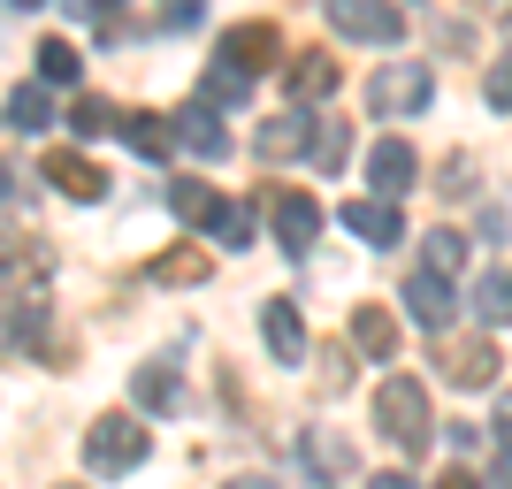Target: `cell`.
Listing matches in <instances>:
<instances>
[{"label":"cell","mask_w":512,"mask_h":489,"mask_svg":"<svg viewBox=\"0 0 512 489\" xmlns=\"http://www.w3.org/2000/svg\"><path fill=\"white\" fill-rule=\"evenodd\" d=\"M375 428H383L390 444H398V459H421V451L436 444V421H428V390L413 383V375H390V383L375 390Z\"/></svg>","instance_id":"1"},{"label":"cell","mask_w":512,"mask_h":489,"mask_svg":"<svg viewBox=\"0 0 512 489\" xmlns=\"http://www.w3.org/2000/svg\"><path fill=\"white\" fill-rule=\"evenodd\" d=\"M146 451H153V428H138L130 413H100L85 428V467L92 474H130Z\"/></svg>","instance_id":"2"},{"label":"cell","mask_w":512,"mask_h":489,"mask_svg":"<svg viewBox=\"0 0 512 489\" xmlns=\"http://www.w3.org/2000/svg\"><path fill=\"white\" fill-rule=\"evenodd\" d=\"M321 16L337 39H360V46H398V31H406L398 0H321Z\"/></svg>","instance_id":"3"},{"label":"cell","mask_w":512,"mask_h":489,"mask_svg":"<svg viewBox=\"0 0 512 489\" xmlns=\"http://www.w3.org/2000/svg\"><path fill=\"white\" fill-rule=\"evenodd\" d=\"M428 92H436V77H428L421 62H390V69H375V85H367V107H375V115H421Z\"/></svg>","instance_id":"4"},{"label":"cell","mask_w":512,"mask_h":489,"mask_svg":"<svg viewBox=\"0 0 512 489\" xmlns=\"http://www.w3.org/2000/svg\"><path fill=\"white\" fill-rule=\"evenodd\" d=\"M214 62H230V69H245V77H260V69L283 62V31H276V23H230V31H222V46H214Z\"/></svg>","instance_id":"5"},{"label":"cell","mask_w":512,"mask_h":489,"mask_svg":"<svg viewBox=\"0 0 512 489\" xmlns=\"http://www.w3.org/2000/svg\"><path fill=\"white\" fill-rule=\"evenodd\" d=\"M436 367H444V383L451 390H490L497 383V344L490 337H459V344H444V352H436Z\"/></svg>","instance_id":"6"},{"label":"cell","mask_w":512,"mask_h":489,"mask_svg":"<svg viewBox=\"0 0 512 489\" xmlns=\"http://www.w3.org/2000/svg\"><path fill=\"white\" fill-rule=\"evenodd\" d=\"M39 176H46V184H54L62 199H107V169H100V161H85V153H69V146L46 153Z\"/></svg>","instance_id":"7"},{"label":"cell","mask_w":512,"mask_h":489,"mask_svg":"<svg viewBox=\"0 0 512 489\" xmlns=\"http://www.w3.org/2000/svg\"><path fill=\"white\" fill-rule=\"evenodd\" d=\"M268 222H276V245L283 253H306L321 237V207L306 192H268Z\"/></svg>","instance_id":"8"},{"label":"cell","mask_w":512,"mask_h":489,"mask_svg":"<svg viewBox=\"0 0 512 489\" xmlns=\"http://www.w3.org/2000/svg\"><path fill=\"white\" fill-rule=\"evenodd\" d=\"M260 337H268V352H276V367H299L306 360V321L291 298H268L260 306Z\"/></svg>","instance_id":"9"},{"label":"cell","mask_w":512,"mask_h":489,"mask_svg":"<svg viewBox=\"0 0 512 489\" xmlns=\"http://www.w3.org/2000/svg\"><path fill=\"white\" fill-rule=\"evenodd\" d=\"M421 176V153L406 146V138H383V146L367 153V184H375V199H398Z\"/></svg>","instance_id":"10"},{"label":"cell","mask_w":512,"mask_h":489,"mask_svg":"<svg viewBox=\"0 0 512 489\" xmlns=\"http://www.w3.org/2000/svg\"><path fill=\"white\" fill-rule=\"evenodd\" d=\"M169 123H176V146H192L199 161H222V153H230V130L214 123V107H207V100H192V107H176Z\"/></svg>","instance_id":"11"},{"label":"cell","mask_w":512,"mask_h":489,"mask_svg":"<svg viewBox=\"0 0 512 489\" xmlns=\"http://www.w3.org/2000/svg\"><path fill=\"white\" fill-rule=\"evenodd\" d=\"M314 130L321 123H306V115H268L260 138H253V153L260 161H299V153H314Z\"/></svg>","instance_id":"12"},{"label":"cell","mask_w":512,"mask_h":489,"mask_svg":"<svg viewBox=\"0 0 512 489\" xmlns=\"http://www.w3.org/2000/svg\"><path fill=\"white\" fill-rule=\"evenodd\" d=\"M169 207H176V222H192V230H222L230 199L214 192V184H199V176H176V184H169Z\"/></svg>","instance_id":"13"},{"label":"cell","mask_w":512,"mask_h":489,"mask_svg":"<svg viewBox=\"0 0 512 489\" xmlns=\"http://www.w3.org/2000/svg\"><path fill=\"white\" fill-rule=\"evenodd\" d=\"M344 230L367 237V245H398V237H406V214H398V199H352V207H344Z\"/></svg>","instance_id":"14"},{"label":"cell","mask_w":512,"mask_h":489,"mask_svg":"<svg viewBox=\"0 0 512 489\" xmlns=\"http://www.w3.org/2000/svg\"><path fill=\"white\" fill-rule=\"evenodd\" d=\"M329 92H337V54H321V46L291 54V100H329Z\"/></svg>","instance_id":"15"},{"label":"cell","mask_w":512,"mask_h":489,"mask_svg":"<svg viewBox=\"0 0 512 489\" xmlns=\"http://www.w3.org/2000/svg\"><path fill=\"white\" fill-rule=\"evenodd\" d=\"M406 314L421 321V329H444V321H451V283H444V276H428V268H421V276L406 283Z\"/></svg>","instance_id":"16"},{"label":"cell","mask_w":512,"mask_h":489,"mask_svg":"<svg viewBox=\"0 0 512 489\" xmlns=\"http://www.w3.org/2000/svg\"><path fill=\"white\" fill-rule=\"evenodd\" d=\"M115 138H123L138 161H161V153L176 146V123H169V115H123V130H115Z\"/></svg>","instance_id":"17"},{"label":"cell","mask_w":512,"mask_h":489,"mask_svg":"<svg viewBox=\"0 0 512 489\" xmlns=\"http://www.w3.org/2000/svg\"><path fill=\"white\" fill-rule=\"evenodd\" d=\"M352 344H360L367 360H390V352H398V321H390L383 306H352Z\"/></svg>","instance_id":"18"},{"label":"cell","mask_w":512,"mask_h":489,"mask_svg":"<svg viewBox=\"0 0 512 489\" xmlns=\"http://www.w3.org/2000/svg\"><path fill=\"white\" fill-rule=\"evenodd\" d=\"M421 268L451 283L459 268H467V237H459V230H428V237H421Z\"/></svg>","instance_id":"19"},{"label":"cell","mask_w":512,"mask_h":489,"mask_svg":"<svg viewBox=\"0 0 512 489\" xmlns=\"http://www.w3.org/2000/svg\"><path fill=\"white\" fill-rule=\"evenodd\" d=\"M306 467L337 482V474H352L360 459H352V444H344V436H321V428H314V436H306Z\"/></svg>","instance_id":"20"},{"label":"cell","mask_w":512,"mask_h":489,"mask_svg":"<svg viewBox=\"0 0 512 489\" xmlns=\"http://www.w3.org/2000/svg\"><path fill=\"white\" fill-rule=\"evenodd\" d=\"M245 92H253V77H245V69H230V62H214L207 77H199V100H207V107H237Z\"/></svg>","instance_id":"21"},{"label":"cell","mask_w":512,"mask_h":489,"mask_svg":"<svg viewBox=\"0 0 512 489\" xmlns=\"http://www.w3.org/2000/svg\"><path fill=\"white\" fill-rule=\"evenodd\" d=\"M69 130H77V138H107V130H123V115H115V100L85 92V100L69 107Z\"/></svg>","instance_id":"22"},{"label":"cell","mask_w":512,"mask_h":489,"mask_svg":"<svg viewBox=\"0 0 512 489\" xmlns=\"http://www.w3.org/2000/svg\"><path fill=\"white\" fill-rule=\"evenodd\" d=\"M46 123H54V107H46L39 85H16V92H8V130H23V138H31V130H46Z\"/></svg>","instance_id":"23"},{"label":"cell","mask_w":512,"mask_h":489,"mask_svg":"<svg viewBox=\"0 0 512 489\" xmlns=\"http://www.w3.org/2000/svg\"><path fill=\"white\" fill-rule=\"evenodd\" d=\"M474 314L482 321H512V268H490L474 283Z\"/></svg>","instance_id":"24"},{"label":"cell","mask_w":512,"mask_h":489,"mask_svg":"<svg viewBox=\"0 0 512 489\" xmlns=\"http://www.w3.org/2000/svg\"><path fill=\"white\" fill-rule=\"evenodd\" d=\"M207 268H214V260L199 253V245H176V253H161V260H153V283H199Z\"/></svg>","instance_id":"25"},{"label":"cell","mask_w":512,"mask_h":489,"mask_svg":"<svg viewBox=\"0 0 512 489\" xmlns=\"http://www.w3.org/2000/svg\"><path fill=\"white\" fill-rule=\"evenodd\" d=\"M8 344H16V352H39V344H46V306H39V298H16V314H8Z\"/></svg>","instance_id":"26"},{"label":"cell","mask_w":512,"mask_h":489,"mask_svg":"<svg viewBox=\"0 0 512 489\" xmlns=\"http://www.w3.org/2000/svg\"><path fill=\"white\" fill-rule=\"evenodd\" d=\"M130 398L153 405V413H169V405H176V375H169V367H138V375H130Z\"/></svg>","instance_id":"27"},{"label":"cell","mask_w":512,"mask_h":489,"mask_svg":"<svg viewBox=\"0 0 512 489\" xmlns=\"http://www.w3.org/2000/svg\"><path fill=\"white\" fill-rule=\"evenodd\" d=\"M77 69H85V62H77V46H69V39H39V77H46V85H77Z\"/></svg>","instance_id":"28"},{"label":"cell","mask_w":512,"mask_h":489,"mask_svg":"<svg viewBox=\"0 0 512 489\" xmlns=\"http://www.w3.org/2000/svg\"><path fill=\"white\" fill-rule=\"evenodd\" d=\"M314 161H321V169H344V161H352V130H344V123H321L314 130Z\"/></svg>","instance_id":"29"},{"label":"cell","mask_w":512,"mask_h":489,"mask_svg":"<svg viewBox=\"0 0 512 489\" xmlns=\"http://www.w3.org/2000/svg\"><path fill=\"white\" fill-rule=\"evenodd\" d=\"M253 230H260L253 207H230V214H222V245H230V253H245V245H253Z\"/></svg>","instance_id":"30"},{"label":"cell","mask_w":512,"mask_h":489,"mask_svg":"<svg viewBox=\"0 0 512 489\" xmlns=\"http://www.w3.org/2000/svg\"><path fill=\"white\" fill-rule=\"evenodd\" d=\"M482 92H490V107H497V115H512V54H497V62H490Z\"/></svg>","instance_id":"31"},{"label":"cell","mask_w":512,"mask_h":489,"mask_svg":"<svg viewBox=\"0 0 512 489\" xmlns=\"http://www.w3.org/2000/svg\"><path fill=\"white\" fill-rule=\"evenodd\" d=\"M192 16H199V0H169V8H161V23H169V31H184Z\"/></svg>","instance_id":"32"},{"label":"cell","mask_w":512,"mask_h":489,"mask_svg":"<svg viewBox=\"0 0 512 489\" xmlns=\"http://www.w3.org/2000/svg\"><path fill=\"white\" fill-rule=\"evenodd\" d=\"M497 444L512 451V398H497Z\"/></svg>","instance_id":"33"},{"label":"cell","mask_w":512,"mask_h":489,"mask_svg":"<svg viewBox=\"0 0 512 489\" xmlns=\"http://www.w3.org/2000/svg\"><path fill=\"white\" fill-rule=\"evenodd\" d=\"M436 489H482V482H474L467 467H451V474H444V482H436Z\"/></svg>","instance_id":"34"},{"label":"cell","mask_w":512,"mask_h":489,"mask_svg":"<svg viewBox=\"0 0 512 489\" xmlns=\"http://www.w3.org/2000/svg\"><path fill=\"white\" fill-rule=\"evenodd\" d=\"M77 16H107V8H123V0H69Z\"/></svg>","instance_id":"35"},{"label":"cell","mask_w":512,"mask_h":489,"mask_svg":"<svg viewBox=\"0 0 512 489\" xmlns=\"http://www.w3.org/2000/svg\"><path fill=\"white\" fill-rule=\"evenodd\" d=\"M367 489H421V482H406V474H375Z\"/></svg>","instance_id":"36"},{"label":"cell","mask_w":512,"mask_h":489,"mask_svg":"<svg viewBox=\"0 0 512 489\" xmlns=\"http://www.w3.org/2000/svg\"><path fill=\"white\" fill-rule=\"evenodd\" d=\"M222 489H276V482H260V474H237V482H222Z\"/></svg>","instance_id":"37"},{"label":"cell","mask_w":512,"mask_h":489,"mask_svg":"<svg viewBox=\"0 0 512 489\" xmlns=\"http://www.w3.org/2000/svg\"><path fill=\"white\" fill-rule=\"evenodd\" d=\"M497 489H512V451H505V459H497Z\"/></svg>","instance_id":"38"},{"label":"cell","mask_w":512,"mask_h":489,"mask_svg":"<svg viewBox=\"0 0 512 489\" xmlns=\"http://www.w3.org/2000/svg\"><path fill=\"white\" fill-rule=\"evenodd\" d=\"M482 8H497V16H505V8H512V0H482Z\"/></svg>","instance_id":"39"},{"label":"cell","mask_w":512,"mask_h":489,"mask_svg":"<svg viewBox=\"0 0 512 489\" xmlns=\"http://www.w3.org/2000/svg\"><path fill=\"white\" fill-rule=\"evenodd\" d=\"M8 8H39V0H8Z\"/></svg>","instance_id":"40"}]
</instances>
